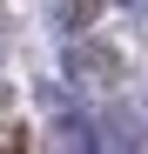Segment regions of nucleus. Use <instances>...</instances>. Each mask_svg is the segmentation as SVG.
<instances>
[{
	"label": "nucleus",
	"mask_w": 148,
	"mask_h": 154,
	"mask_svg": "<svg viewBox=\"0 0 148 154\" xmlns=\"http://www.w3.org/2000/svg\"><path fill=\"white\" fill-rule=\"evenodd\" d=\"M47 20H54L61 34H81L94 20V0H47Z\"/></svg>",
	"instance_id": "nucleus-3"
},
{
	"label": "nucleus",
	"mask_w": 148,
	"mask_h": 154,
	"mask_svg": "<svg viewBox=\"0 0 148 154\" xmlns=\"http://www.w3.org/2000/svg\"><path fill=\"white\" fill-rule=\"evenodd\" d=\"M61 147L67 154H141V114L135 107L61 114Z\"/></svg>",
	"instance_id": "nucleus-1"
},
{
	"label": "nucleus",
	"mask_w": 148,
	"mask_h": 154,
	"mask_svg": "<svg viewBox=\"0 0 148 154\" xmlns=\"http://www.w3.org/2000/svg\"><path fill=\"white\" fill-rule=\"evenodd\" d=\"M114 7H121V14H141V20H148V0H114Z\"/></svg>",
	"instance_id": "nucleus-4"
},
{
	"label": "nucleus",
	"mask_w": 148,
	"mask_h": 154,
	"mask_svg": "<svg viewBox=\"0 0 148 154\" xmlns=\"http://www.w3.org/2000/svg\"><path fill=\"white\" fill-rule=\"evenodd\" d=\"M67 81L74 87H114L121 81V54L108 40H74L67 47Z\"/></svg>",
	"instance_id": "nucleus-2"
}]
</instances>
